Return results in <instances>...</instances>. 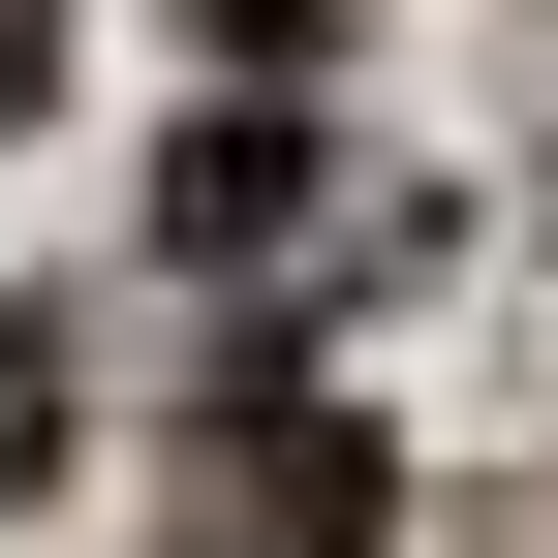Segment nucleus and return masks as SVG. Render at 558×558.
Instances as JSON below:
<instances>
[{
  "instance_id": "3",
  "label": "nucleus",
  "mask_w": 558,
  "mask_h": 558,
  "mask_svg": "<svg viewBox=\"0 0 558 558\" xmlns=\"http://www.w3.org/2000/svg\"><path fill=\"white\" fill-rule=\"evenodd\" d=\"M32 62H62V0H0V124H32Z\"/></svg>"
},
{
  "instance_id": "2",
  "label": "nucleus",
  "mask_w": 558,
  "mask_h": 558,
  "mask_svg": "<svg viewBox=\"0 0 558 558\" xmlns=\"http://www.w3.org/2000/svg\"><path fill=\"white\" fill-rule=\"evenodd\" d=\"M186 32H218V62H311V32H341V0H186Z\"/></svg>"
},
{
  "instance_id": "1",
  "label": "nucleus",
  "mask_w": 558,
  "mask_h": 558,
  "mask_svg": "<svg viewBox=\"0 0 558 558\" xmlns=\"http://www.w3.org/2000/svg\"><path fill=\"white\" fill-rule=\"evenodd\" d=\"M32 435H62V311H0V497H32Z\"/></svg>"
}]
</instances>
